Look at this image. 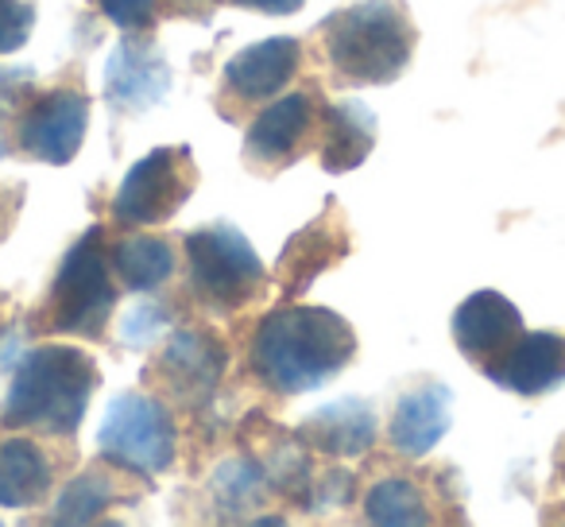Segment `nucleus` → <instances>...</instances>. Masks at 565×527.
<instances>
[{
	"label": "nucleus",
	"instance_id": "10",
	"mask_svg": "<svg viewBox=\"0 0 565 527\" xmlns=\"http://www.w3.org/2000/svg\"><path fill=\"white\" fill-rule=\"evenodd\" d=\"M523 334V315L515 303L500 292H477L457 307L454 315V341L472 365L488 369L511 349V341Z\"/></svg>",
	"mask_w": 565,
	"mask_h": 527
},
{
	"label": "nucleus",
	"instance_id": "3",
	"mask_svg": "<svg viewBox=\"0 0 565 527\" xmlns=\"http://www.w3.org/2000/svg\"><path fill=\"white\" fill-rule=\"evenodd\" d=\"M333 74L349 86H387L415 51V24L399 0H364L322 24Z\"/></svg>",
	"mask_w": 565,
	"mask_h": 527
},
{
	"label": "nucleus",
	"instance_id": "12",
	"mask_svg": "<svg viewBox=\"0 0 565 527\" xmlns=\"http://www.w3.org/2000/svg\"><path fill=\"white\" fill-rule=\"evenodd\" d=\"M492 384L515 396H542L565 380V338L562 334H519L511 349L484 369Z\"/></svg>",
	"mask_w": 565,
	"mask_h": 527
},
{
	"label": "nucleus",
	"instance_id": "26",
	"mask_svg": "<svg viewBox=\"0 0 565 527\" xmlns=\"http://www.w3.org/2000/svg\"><path fill=\"white\" fill-rule=\"evenodd\" d=\"M225 4L252 9V12H267V17H291V12H299L307 0H225Z\"/></svg>",
	"mask_w": 565,
	"mask_h": 527
},
{
	"label": "nucleus",
	"instance_id": "20",
	"mask_svg": "<svg viewBox=\"0 0 565 527\" xmlns=\"http://www.w3.org/2000/svg\"><path fill=\"white\" fill-rule=\"evenodd\" d=\"M109 268L128 292H156L174 272V252L163 236H125L113 244Z\"/></svg>",
	"mask_w": 565,
	"mask_h": 527
},
{
	"label": "nucleus",
	"instance_id": "19",
	"mask_svg": "<svg viewBox=\"0 0 565 527\" xmlns=\"http://www.w3.org/2000/svg\"><path fill=\"white\" fill-rule=\"evenodd\" d=\"M167 66L140 48H120L109 59V97L120 109H148L167 94Z\"/></svg>",
	"mask_w": 565,
	"mask_h": 527
},
{
	"label": "nucleus",
	"instance_id": "25",
	"mask_svg": "<svg viewBox=\"0 0 565 527\" xmlns=\"http://www.w3.org/2000/svg\"><path fill=\"white\" fill-rule=\"evenodd\" d=\"M97 4L125 32H148L156 24V0H97Z\"/></svg>",
	"mask_w": 565,
	"mask_h": 527
},
{
	"label": "nucleus",
	"instance_id": "14",
	"mask_svg": "<svg viewBox=\"0 0 565 527\" xmlns=\"http://www.w3.org/2000/svg\"><path fill=\"white\" fill-rule=\"evenodd\" d=\"M349 252V233L345 221H338V210H330L326 218H318L315 225H307L299 236H291V244L279 256V280L282 295H302L307 284L326 272L333 260H341Z\"/></svg>",
	"mask_w": 565,
	"mask_h": 527
},
{
	"label": "nucleus",
	"instance_id": "27",
	"mask_svg": "<svg viewBox=\"0 0 565 527\" xmlns=\"http://www.w3.org/2000/svg\"><path fill=\"white\" fill-rule=\"evenodd\" d=\"M159 310H136L132 318L125 323V341H148V334H156V318Z\"/></svg>",
	"mask_w": 565,
	"mask_h": 527
},
{
	"label": "nucleus",
	"instance_id": "2",
	"mask_svg": "<svg viewBox=\"0 0 565 527\" xmlns=\"http://www.w3.org/2000/svg\"><path fill=\"white\" fill-rule=\"evenodd\" d=\"M97 384H102V372L89 354L71 346H40L20 361L0 408V423L71 439L82 426Z\"/></svg>",
	"mask_w": 565,
	"mask_h": 527
},
{
	"label": "nucleus",
	"instance_id": "23",
	"mask_svg": "<svg viewBox=\"0 0 565 527\" xmlns=\"http://www.w3.org/2000/svg\"><path fill=\"white\" fill-rule=\"evenodd\" d=\"M264 496V477L256 465L248 462H228L217 470V500L225 508H252Z\"/></svg>",
	"mask_w": 565,
	"mask_h": 527
},
{
	"label": "nucleus",
	"instance_id": "17",
	"mask_svg": "<svg viewBox=\"0 0 565 527\" xmlns=\"http://www.w3.org/2000/svg\"><path fill=\"white\" fill-rule=\"evenodd\" d=\"M376 144V117L361 102H338L322 109V167L333 175L353 171Z\"/></svg>",
	"mask_w": 565,
	"mask_h": 527
},
{
	"label": "nucleus",
	"instance_id": "4",
	"mask_svg": "<svg viewBox=\"0 0 565 527\" xmlns=\"http://www.w3.org/2000/svg\"><path fill=\"white\" fill-rule=\"evenodd\" d=\"M117 307V287L109 280V256H105V229H89L74 241L58 268L43 310L35 315L40 334H78V338H102Z\"/></svg>",
	"mask_w": 565,
	"mask_h": 527
},
{
	"label": "nucleus",
	"instance_id": "21",
	"mask_svg": "<svg viewBox=\"0 0 565 527\" xmlns=\"http://www.w3.org/2000/svg\"><path fill=\"white\" fill-rule=\"evenodd\" d=\"M372 524H430V504L411 477H387L364 500Z\"/></svg>",
	"mask_w": 565,
	"mask_h": 527
},
{
	"label": "nucleus",
	"instance_id": "24",
	"mask_svg": "<svg viewBox=\"0 0 565 527\" xmlns=\"http://www.w3.org/2000/svg\"><path fill=\"white\" fill-rule=\"evenodd\" d=\"M35 9L24 0H0V55L20 51L32 35Z\"/></svg>",
	"mask_w": 565,
	"mask_h": 527
},
{
	"label": "nucleus",
	"instance_id": "16",
	"mask_svg": "<svg viewBox=\"0 0 565 527\" xmlns=\"http://www.w3.org/2000/svg\"><path fill=\"white\" fill-rule=\"evenodd\" d=\"M302 442L318 454L356 457L376 442V411L364 400H338L302 423Z\"/></svg>",
	"mask_w": 565,
	"mask_h": 527
},
{
	"label": "nucleus",
	"instance_id": "1",
	"mask_svg": "<svg viewBox=\"0 0 565 527\" xmlns=\"http://www.w3.org/2000/svg\"><path fill=\"white\" fill-rule=\"evenodd\" d=\"M356 354V338L341 315L326 307H279L252 338V372L271 392L299 396L330 384Z\"/></svg>",
	"mask_w": 565,
	"mask_h": 527
},
{
	"label": "nucleus",
	"instance_id": "13",
	"mask_svg": "<svg viewBox=\"0 0 565 527\" xmlns=\"http://www.w3.org/2000/svg\"><path fill=\"white\" fill-rule=\"evenodd\" d=\"M299 63H302L299 40L271 35V40L256 43V48H244L241 55L228 59L225 89L244 105L267 102V97H275L295 74H299Z\"/></svg>",
	"mask_w": 565,
	"mask_h": 527
},
{
	"label": "nucleus",
	"instance_id": "11",
	"mask_svg": "<svg viewBox=\"0 0 565 527\" xmlns=\"http://www.w3.org/2000/svg\"><path fill=\"white\" fill-rule=\"evenodd\" d=\"M159 372L179 403H205L225 372V346L210 330H179L159 357Z\"/></svg>",
	"mask_w": 565,
	"mask_h": 527
},
{
	"label": "nucleus",
	"instance_id": "18",
	"mask_svg": "<svg viewBox=\"0 0 565 527\" xmlns=\"http://www.w3.org/2000/svg\"><path fill=\"white\" fill-rule=\"evenodd\" d=\"M47 488V454L32 439H0V508H32Z\"/></svg>",
	"mask_w": 565,
	"mask_h": 527
},
{
	"label": "nucleus",
	"instance_id": "7",
	"mask_svg": "<svg viewBox=\"0 0 565 527\" xmlns=\"http://www.w3.org/2000/svg\"><path fill=\"white\" fill-rule=\"evenodd\" d=\"M194 156L190 148H159L128 167L113 198V221L128 229L167 221L194 190Z\"/></svg>",
	"mask_w": 565,
	"mask_h": 527
},
{
	"label": "nucleus",
	"instance_id": "22",
	"mask_svg": "<svg viewBox=\"0 0 565 527\" xmlns=\"http://www.w3.org/2000/svg\"><path fill=\"white\" fill-rule=\"evenodd\" d=\"M117 500V485H113L109 473L102 470H86L82 477H74L63 488L55 504V519L58 524H89V519L102 516L109 504Z\"/></svg>",
	"mask_w": 565,
	"mask_h": 527
},
{
	"label": "nucleus",
	"instance_id": "15",
	"mask_svg": "<svg viewBox=\"0 0 565 527\" xmlns=\"http://www.w3.org/2000/svg\"><path fill=\"white\" fill-rule=\"evenodd\" d=\"M449 423V388L446 384H423L407 392L395 408L392 419V446L403 457H423L446 439Z\"/></svg>",
	"mask_w": 565,
	"mask_h": 527
},
{
	"label": "nucleus",
	"instance_id": "6",
	"mask_svg": "<svg viewBox=\"0 0 565 527\" xmlns=\"http://www.w3.org/2000/svg\"><path fill=\"white\" fill-rule=\"evenodd\" d=\"M97 450L105 462L151 477L174 462V419L151 396L125 392L105 411Z\"/></svg>",
	"mask_w": 565,
	"mask_h": 527
},
{
	"label": "nucleus",
	"instance_id": "8",
	"mask_svg": "<svg viewBox=\"0 0 565 527\" xmlns=\"http://www.w3.org/2000/svg\"><path fill=\"white\" fill-rule=\"evenodd\" d=\"M89 102L78 89H51L20 120V148L43 164H71L86 140Z\"/></svg>",
	"mask_w": 565,
	"mask_h": 527
},
{
	"label": "nucleus",
	"instance_id": "9",
	"mask_svg": "<svg viewBox=\"0 0 565 527\" xmlns=\"http://www.w3.org/2000/svg\"><path fill=\"white\" fill-rule=\"evenodd\" d=\"M318 97L315 94H291L279 97L275 105H267L248 128V140H244V156L248 164H259L267 171L275 167H291L295 159L307 151L310 136L318 128L322 113L315 109Z\"/></svg>",
	"mask_w": 565,
	"mask_h": 527
},
{
	"label": "nucleus",
	"instance_id": "5",
	"mask_svg": "<svg viewBox=\"0 0 565 527\" xmlns=\"http://www.w3.org/2000/svg\"><path fill=\"white\" fill-rule=\"evenodd\" d=\"M190 292L217 315H233L252 303L267 284L256 249L233 225H205L186 236Z\"/></svg>",
	"mask_w": 565,
	"mask_h": 527
}]
</instances>
